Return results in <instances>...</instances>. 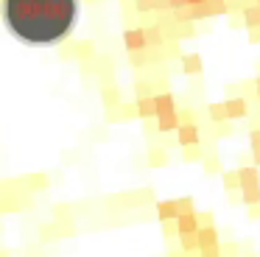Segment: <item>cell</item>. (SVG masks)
<instances>
[{
    "mask_svg": "<svg viewBox=\"0 0 260 257\" xmlns=\"http://www.w3.org/2000/svg\"><path fill=\"white\" fill-rule=\"evenodd\" d=\"M257 6H260V0H257Z\"/></svg>",
    "mask_w": 260,
    "mask_h": 257,
    "instance_id": "obj_25",
    "label": "cell"
},
{
    "mask_svg": "<svg viewBox=\"0 0 260 257\" xmlns=\"http://www.w3.org/2000/svg\"><path fill=\"white\" fill-rule=\"evenodd\" d=\"M168 6L179 11V9H185V6H190V0H168Z\"/></svg>",
    "mask_w": 260,
    "mask_h": 257,
    "instance_id": "obj_22",
    "label": "cell"
},
{
    "mask_svg": "<svg viewBox=\"0 0 260 257\" xmlns=\"http://www.w3.org/2000/svg\"><path fill=\"white\" fill-rule=\"evenodd\" d=\"M123 42H126V48L135 53V50H143L148 45V37H146V31H143V28H129V31L123 34Z\"/></svg>",
    "mask_w": 260,
    "mask_h": 257,
    "instance_id": "obj_4",
    "label": "cell"
},
{
    "mask_svg": "<svg viewBox=\"0 0 260 257\" xmlns=\"http://www.w3.org/2000/svg\"><path fill=\"white\" fill-rule=\"evenodd\" d=\"M238 179H241V190L243 187H252V184H260V173L254 165L249 168H238Z\"/></svg>",
    "mask_w": 260,
    "mask_h": 257,
    "instance_id": "obj_7",
    "label": "cell"
},
{
    "mask_svg": "<svg viewBox=\"0 0 260 257\" xmlns=\"http://www.w3.org/2000/svg\"><path fill=\"white\" fill-rule=\"evenodd\" d=\"M137 112H140V117H157V104H154V98H140L137 101Z\"/></svg>",
    "mask_w": 260,
    "mask_h": 257,
    "instance_id": "obj_12",
    "label": "cell"
},
{
    "mask_svg": "<svg viewBox=\"0 0 260 257\" xmlns=\"http://www.w3.org/2000/svg\"><path fill=\"white\" fill-rule=\"evenodd\" d=\"M202 257H224V251H221V246H215V249H204V251H199Z\"/></svg>",
    "mask_w": 260,
    "mask_h": 257,
    "instance_id": "obj_21",
    "label": "cell"
},
{
    "mask_svg": "<svg viewBox=\"0 0 260 257\" xmlns=\"http://www.w3.org/2000/svg\"><path fill=\"white\" fill-rule=\"evenodd\" d=\"M146 37H148V45H159V42H162V31H159V28H148Z\"/></svg>",
    "mask_w": 260,
    "mask_h": 257,
    "instance_id": "obj_18",
    "label": "cell"
},
{
    "mask_svg": "<svg viewBox=\"0 0 260 257\" xmlns=\"http://www.w3.org/2000/svg\"><path fill=\"white\" fill-rule=\"evenodd\" d=\"M76 0H3V22L25 45H56L73 31Z\"/></svg>",
    "mask_w": 260,
    "mask_h": 257,
    "instance_id": "obj_1",
    "label": "cell"
},
{
    "mask_svg": "<svg viewBox=\"0 0 260 257\" xmlns=\"http://www.w3.org/2000/svg\"><path fill=\"white\" fill-rule=\"evenodd\" d=\"M176 134H179V145H185V148H193V145H199V128L193 126V123H182L179 128H176Z\"/></svg>",
    "mask_w": 260,
    "mask_h": 257,
    "instance_id": "obj_5",
    "label": "cell"
},
{
    "mask_svg": "<svg viewBox=\"0 0 260 257\" xmlns=\"http://www.w3.org/2000/svg\"><path fill=\"white\" fill-rule=\"evenodd\" d=\"M157 126H159V132H174V128H179L182 123H179V115H176V112H171V115L157 117Z\"/></svg>",
    "mask_w": 260,
    "mask_h": 257,
    "instance_id": "obj_9",
    "label": "cell"
},
{
    "mask_svg": "<svg viewBox=\"0 0 260 257\" xmlns=\"http://www.w3.org/2000/svg\"><path fill=\"white\" fill-rule=\"evenodd\" d=\"M243 20H246V25H260V9L246 6V9H243Z\"/></svg>",
    "mask_w": 260,
    "mask_h": 257,
    "instance_id": "obj_14",
    "label": "cell"
},
{
    "mask_svg": "<svg viewBox=\"0 0 260 257\" xmlns=\"http://www.w3.org/2000/svg\"><path fill=\"white\" fill-rule=\"evenodd\" d=\"M185 73H202V59H199V56H187L185 59Z\"/></svg>",
    "mask_w": 260,
    "mask_h": 257,
    "instance_id": "obj_16",
    "label": "cell"
},
{
    "mask_svg": "<svg viewBox=\"0 0 260 257\" xmlns=\"http://www.w3.org/2000/svg\"><path fill=\"white\" fill-rule=\"evenodd\" d=\"M157 6H168L165 0H137V9L148 11V9H157Z\"/></svg>",
    "mask_w": 260,
    "mask_h": 257,
    "instance_id": "obj_17",
    "label": "cell"
},
{
    "mask_svg": "<svg viewBox=\"0 0 260 257\" xmlns=\"http://www.w3.org/2000/svg\"><path fill=\"white\" fill-rule=\"evenodd\" d=\"M154 104H157V117H162V115H171V112H176V106H174V95H157L154 98Z\"/></svg>",
    "mask_w": 260,
    "mask_h": 257,
    "instance_id": "obj_8",
    "label": "cell"
},
{
    "mask_svg": "<svg viewBox=\"0 0 260 257\" xmlns=\"http://www.w3.org/2000/svg\"><path fill=\"white\" fill-rule=\"evenodd\" d=\"M174 223H176V232H179V235H193V232H199V229H202L199 212H185V215H179Z\"/></svg>",
    "mask_w": 260,
    "mask_h": 257,
    "instance_id": "obj_3",
    "label": "cell"
},
{
    "mask_svg": "<svg viewBox=\"0 0 260 257\" xmlns=\"http://www.w3.org/2000/svg\"><path fill=\"white\" fill-rule=\"evenodd\" d=\"M182 212H179V201L176 199H168V201H159L157 204V218L159 221H176Z\"/></svg>",
    "mask_w": 260,
    "mask_h": 257,
    "instance_id": "obj_6",
    "label": "cell"
},
{
    "mask_svg": "<svg viewBox=\"0 0 260 257\" xmlns=\"http://www.w3.org/2000/svg\"><path fill=\"white\" fill-rule=\"evenodd\" d=\"M210 117H213V120H226V117H230V115H226V104H213V106H210Z\"/></svg>",
    "mask_w": 260,
    "mask_h": 257,
    "instance_id": "obj_15",
    "label": "cell"
},
{
    "mask_svg": "<svg viewBox=\"0 0 260 257\" xmlns=\"http://www.w3.org/2000/svg\"><path fill=\"white\" fill-rule=\"evenodd\" d=\"M224 184H226L230 190L241 187V179H238V171H235V173H224Z\"/></svg>",
    "mask_w": 260,
    "mask_h": 257,
    "instance_id": "obj_19",
    "label": "cell"
},
{
    "mask_svg": "<svg viewBox=\"0 0 260 257\" xmlns=\"http://www.w3.org/2000/svg\"><path fill=\"white\" fill-rule=\"evenodd\" d=\"M226 115H230V117H246V101H243V98L226 101Z\"/></svg>",
    "mask_w": 260,
    "mask_h": 257,
    "instance_id": "obj_10",
    "label": "cell"
},
{
    "mask_svg": "<svg viewBox=\"0 0 260 257\" xmlns=\"http://www.w3.org/2000/svg\"><path fill=\"white\" fill-rule=\"evenodd\" d=\"M241 199H243V204H246V207L260 204V184H252V187H243V190H241Z\"/></svg>",
    "mask_w": 260,
    "mask_h": 257,
    "instance_id": "obj_11",
    "label": "cell"
},
{
    "mask_svg": "<svg viewBox=\"0 0 260 257\" xmlns=\"http://www.w3.org/2000/svg\"><path fill=\"white\" fill-rule=\"evenodd\" d=\"M179 240H182V249H185V251H199V232L179 235Z\"/></svg>",
    "mask_w": 260,
    "mask_h": 257,
    "instance_id": "obj_13",
    "label": "cell"
},
{
    "mask_svg": "<svg viewBox=\"0 0 260 257\" xmlns=\"http://www.w3.org/2000/svg\"><path fill=\"white\" fill-rule=\"evenodd\" d=\"M176 201H179V212H182V215H185V212H196V210H193V199H176Z\"/></svg>",
    "mask_w": 260,
    "mask_h": 257,
    "instance_id": "obj_20",
    "label": "cell"
},
{
    "mask_svg": "<svg viewBox=\"0 0 260 257\" xmlns=\"http://www.w3.org/2000/svg\"><path fill=\"white\" fill-rule=\"evenodd\" d=\"M257 95H260V78H257Z\"/></svg>",
    "mask_w": 260,
    "mask_h": 257,
    "instance_id": "obj_24",
    "label": "cell"
},
{
    "mask_svg": "<svg viewBox=\"0 0 260 257\" xmlns=\"http://www.w3.org/2000/svg\"><path fill=\"white\" fill-rule=\"evenodd\" d=\"M252 154H254V162L260 165V145H254V148H252Z\"/></svg>",
    "mask_w": 260,
    "mask_h": 257,
    "instance_id": "obj_23",
    "label": "cell"
},
{
    "mask_svg": "<svg viewBox=\"0 0 260 257\" xmlns=\"http://www.w3.org/2000/svg\"><path fill=\"white\" fill-rule=\"evenodd\" d=\"M257 9H260V6H257Z\"/></svg>",
    "mask_w": 260,
    "mask_h": 257,
    "instance_id": "obj_26",
    "label": "cell"
},
{
    "mask_svg": "<svg viewBox=\"0 0 260 257\" xmlns=\"http://www.w3.org/2000/svg\"><path fill=\"white\" fill-rule=\"evenodd\" d=\"M215 246H221L218 229H215L213 223H204V227L199 229V251H204V249H215Z\"/></svg>",
    "mask_w": 260,
    "mask_h": 257,
    "instance_id": "obj_2",
    "label": "cell"
}]
</instances>
